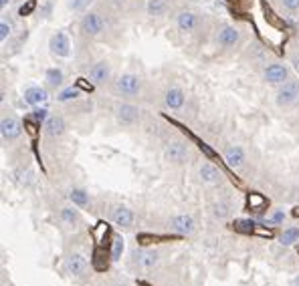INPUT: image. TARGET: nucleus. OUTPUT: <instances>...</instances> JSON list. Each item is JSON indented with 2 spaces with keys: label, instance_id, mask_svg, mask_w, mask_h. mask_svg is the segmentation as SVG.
<instances>
[{
  "label": "nucleus",
  "instance_id": "obj_34",
  "mask_svg": "<svg viewBox=\"0 0 299 286\" xmlns=\"http://www.w3.org/2000/svg\"><path fill=\"white\" fill-rule=\"evenodd\" d=\"M10 36V24L6 20L0 22V40H6Z\"/></svg>",
  "mask_w": 299,
  "mask_h": 286
},
{
  "label": "nucleus",
  "instance_id": "obj_32",
  "mask_svg": "<svg viewBox=\"0 0 299 286\" xmlns=\"http://www.w3.org/2000/svg\"><path fill=\"white\" fill-rule=\"evenodd\" d=\"M35 8H37V2H35V0H29V2L22 4V6L19 8V15H20V17H29Z\"/></svg>",
  "mask_w": 299,
  "mask_h": 286
},
{
  "label": "nucleus",
  "instance_id": "obj_13",
  "mask_svg": "<svg viewBox=\"0 0 299 286\" xmlns=\"http://www.w3.org/2000/svg\"><path fill=\"white\" fill-rule=\"evenodd\" d=\"M188 155V147L182 141H172L166 149H164V157L172 163H182Z\"/></svg>",
  "mask_w": 299,
  "mask_h": 286
},
{
  "label": "nucleus",
  "instance_id": "obj_37",
  "mask_svg": "<svg viewBox=\"0 0 299 286\" xmlns=\"http://www.w3.org/2000/svg\"><path fill=\"white\" fill-rule=\"evenodd\" d=\"M255 234H259V236H267V238H271V236H273V232H271V230H265V228H259V226H257Z\"/></svg>",
  "mask_w": 299,
  "mask_h": 286
},
{
  "label": "nucleus",
  "instance_id": "obj_33",
  "mask_svg": "<svg viewBox=\"0 0 299 286\" xmlns=\"http://www.w3.org/2000/svg\"><path fill=\"white\" fill-rule=\"evenodd\" d=\"M35 123H45V121L49 119L47 117V109H43V107H40V109H35Z\"/></svg>",
  "mask_w": 299,
  "mask_h": 286
},
{
  "label": "nucleus",
  "instance_id": "obj_23",
  "mask_svg": "<svg viewBox=\"0 0 299 286\" xmlns=\"http://www.w3.org/2000/svg\"><path fill=\"white\" fill-rule=\"evenodd\" d=\"M45 79H47L49 87H55L57 89L63 83V71L57 69V67H51V69H47V73H45Z\"/></svg>",
  "mask_w": 299,
  "mask_h": 286
},
{
  "label": "nucleus",
  "instance_id": "obj_27",
  "mask_svg": "<svg viewBox=\"0 0 299 286\" xmlns=\"http://www.w3.org/2000/svg\"><path fill=\"white\" fill-rule=\"evenodd\" d=\"M235 230H237V232H241V234H255L257 226H255L253 220H237L235 222Z\"/></svg>",
  "mask_w": 299,
  "mask_h": 286
},
{
  "label": "nucleus",
  "instance_id": "obj_26",
  "mask_svg": "<svg viewBox=\"0 0 299 286\" xmlns=\"http://www.w3.org/2000/svg\"><path fill=\"white\" fill-rule=\"evenodd\" d=\"M69 198L73 202V206H77V208H85L87 202H89V198H87V194L83 192V189H73V192L69 194Z\"/></svg>",
  "mask_w": 299,
  "mask_h": 286
},
{
  "label": "nucleus",
  "instance_id": "obj_22",
  "mask_svg": "<svg viewBox=\"0 0 299 286\" xmlns=\"http://www.w3.org/2000/svg\"><path fill=\"white\" fill-rule=\"evenodd\" d=\"M146 10L150 17H164L168 12V2L166 0H148Z\"/></svg>",
  "mask_w": 299,
  "mask_h": 286
},
{
  "label": "nucleus",
  "instance_id": "obj_21",
  "mask_svg": "<svg viewBox=\"0 0 299 286\" xmlns=\"http://www.w3.org/2000/svg\"><path fill=\"white\" fill-rule=\"evenodd\" d=\"M110 260H112V254H107L103 248H97L93 252V268L97 272H105L107 266H110Z\"/></svg>",
  "mask_w": 299,
  "mask_h": 286
},
{
  "label": "nucleus",
  "instance_id": "obj_42",
  "mask_svg": "<svg viewBox=\"0 0 299 286\" xmlns=\"http://www.w3.org/2000/svg\"><path fill=\"white\" fill-rule=\"evenodd\" d=\"M293 216H297V218H299V208H295V210H293Z\"/></svg>",
  "mask_w": 299,
  "mask_h": 286
},
{
  "label": "nucleus",
  "instance_id": "obj_39",
  "mask_svg": "<svg viewBox=\"0 0 299 286\" xmlns=\"http://www.w3.org/2000/svg\"><path fill=\"white\" fill-rule=\"evenodd\" d=\"M293 67L299 71V54H295V57H293Z\"/></svg>",
  "mask_w": 299,
  "mask_h": 286
},
{
  "label": "nucleus",
  "instance_id": "obj_6",
  "mask_svg": "<svg viewBox=\"0 0 299 286\" xmlns=\"http://www.w3.org/2000/svg\"><path fill=\"white\" fill-rule=\"evenodd\" d=\"M265 81L271 85H283V83H287L289 81V71H287V67L285 65H279V63H273V65H269L265 73H263Z\"/></svg>",
  "mask_w": 299,
  "mask_h": 286
},
{
  "label": "nucleus",
  "instance_id": "obj_36",
  "mask_svg": "<svg viewBox=\"0 0 299 286\" xmlns=\"http://www.w3.org/2000/svg\"><path fill=\"white\" fill-rule=\"evenodd\" d=\"M287 10H299V0H281Z\"/></svg>",
  "mask_w": 299,
  "mask_h": 286
},
{
  "label": "nucleus",
  "instance_id": "obj_5",
  "mask_svg": "<svg viewBox=\"0 0 299 286\" xmlns=\"http://www.w3.org/2000/svg\"><path fill=\"white\" fill-rule=\"evenodd\" d=\"M65 270L75 278H83L87 274V270H89V262H87L85 256L71 254L69 258H67V262H65Z\"/></svg>",
  "mask_w": 299,
  "mask_h": 286
},
{
  "label": "nucleus",
  "instance_id": "obj_8",
  "mask_svg": "<svg viewBox=\"0 0 299 286\" xmlns=\"http://www.w3.org/2000/svg\"><path fill=\"white\" fill-rule=\"evenodd\" d=\"M103 29H105V22L97 12H89V15H85L83 20H81V31H83L85 34H91V36L101 34Z\"/></svg>",
  "mask_w": 299,
  "mask_h": 286
},
{
  "label": "nucleus",
  "instance_id": "obj_16",
  "mask_svg": "<svg viewBox=\"0 0 299 286\" xmlns=\"http://www.w3.org/2000/svg\"><path fill=\"white\" fill-rule=\"evenodd\" d=\"M176 24H178V29L182 33H192L196 29V24H198V18L194 12H190V10H182L178 17H176Z\"/></svg>",
  "mask_w": 299,
  "mask_h": 286
},
{
  "label": "nucleus",
  "instance_id": "obj_25",
  "mask_svg": "<svg viewBox=\"0 0 299 286\" xmlns=\"http://www.w3.org/2000/svg\"><path fill=\"white\" fill-rule=\"evenodd\" d=\"M299 240V228H287L285 232L281 234V244L283 246H291V244H295Z\"/></svg>",
  "mask_w": 299,
  "mask_h": 286
},
{
  "label": "nucleus",
  "instance_id": "obj_9",
  "mask_svg": "<svg viewBox=\"0 0 299 286\" xmlns=\"http://www.w3.org/2000/svg\"><path fill=\"white\" fill-rule=\"evenodd\" d=\"M244 159L247 157H244V151L241 145H228L224 149V161L230 169H241L244 166Z\"/></svg>",
  "mask_w": 299,
  "mask_h": 286
},
{
  "label": "nucleus",
  "instance_id": "obj_11",
  "mask_svg": "<svg viewBox=\"0 0 299 286\" xmlns=\"http://www.w3.org/2000/svg\"><path fill=\"white\" fill-rule=\"evenodd\" d=\"M133 260L138 262V266L140 268H144V270H152L156 264H158V260H160V256H158V252L156 250H135L133 252Z\"/></svg>",
  "mask_w": 299,
  "mask_h": 286
},
{
  "label": "nucleus",
  "instance_id": "obj_28",
  "mask_svg": "<svg viewBox=\"0 0 299 286\" xmlns=\"http://www.w3.org/2000/svg\"><path fill=\"white\" fill-rule=\"evenodd\" d=\"M61 220H63L67 226H75V224L79 222V216H77V212H75L73 208H63V210H61Z\"/></svg>",
  "mask_w": 299,
  "mask_h": 286
},
{
  "label": "nucleus",
  "instance_id": "obj_30",
  "mask_svg": "<svg viewBox=\"0 0 299 286\" xmlns=\"http://www.w3.org/2000/svg\"><path fill=\"white\" fill-rule=\"evenodd\" d=\"M75 97H79V89H77V87H67V89H63V91L57 95L59 101H71V99H75Z\"/></svg>",
  "mask_w": 299,
  "mask_h": 286
},
{
  "label": "nucleus",
  "instance_id": "obj_35",
  "mask_svg": "<svg viewBox=\"0 0 299 286\" xmlns=\"http://www.w3.org/2000/svg\"><path fill=\"white\" fill-rule=\"evenodd\" d=\"M158 238L156 236H150V234H140L138 236V242L142 244V246H148V244H152V242H156Z\"/></svg>",
  "mask_w": 299,
  "mask_h": 286
},
{
  "label": "nucleus",
  "instance_id": "obj_14",
  "mask_svg": "<svg viewBox=\"0 0 299 286\" xmlns=\"http://www.w3.org/2000/svg\"><path fill=\"white\" fill-rule=\"evenodd\" d=\"M112 222L121 226V228H130L133 224V212L130 208H124V206H117L113 208L112 212Z\"/></svg>",
  "mask_w": 299,
  "mask_h": 286
},
{
  "label": "nucleus",
  "instance_id": "obj_19",
  "mask_svg": "<svg viewBox=\"0 0 299 286\" xmlns=\"http://www.w3.org/2000/svg\"><path fill=\"white\" fill-rule=\"evenodd\" d=\"M166 105L170 109H182L184 107V91L180 87H170L166 91Z\"/></svg>",
  "mask_w": 299,
  "mask_h": 286
},
{
  "label": "nucleus",
  "instance_id": "obj_31",
  "mask_svg": "<svg viewBox=\"0 0 299 286\" xmlns=\"http://www.w3.org/2000/svg\"><path fill=\"white\" fill-rule=\"evenodd\" d=\"M91 4H93V0H71V2H69V8H71L73 12H85Z\"/></svg>",
  "mask_w": 299,
  "mask_h": 286
},
{
  "label": "nucleus",
  "instance_id": "obj_4",
  "mask_svg": "<svg viewBox=\"0 0 299 286\" xmlns=\"http://www.w3.org/2000/svg\"><path fill=\"white\" fill-rule=\"evenodd\" d=\"M0 133H2V139L4 141H17L22 133V123L17 119V117H4L2 123H0Z\"/></svg>",
  "mask_w": 299,
  "mask_h": 286
},
{
  "label": "nucleus",
  "instance_id": "obj_41",
  "mask_svg": "<svg viewBox=\"0 0 299 286\" xmlns=\"http://www.w3.org/2000/svg\"><path fill=\"white\" fill-rule=\"evenodd\" d=\"M291 286H299V276H295V278H293V282H291Z\"/></svg>",
  "mask_w": 299,
  "mask_h": 286
},
{
  "label": "nucleus",
  "instance_id": "obj_10",
  "mask_svg": "<svg viewBox=\"0 0 299 286\" xmlns=\"http://www.w3.org/2000/svg\"><path fill=\"white\" fill-rule=\"evenodd\" d=\"M170 228L180 236L192 234L194 232V220L190 216H186V214H178V216H174L170 220Z\"/></svg>",
  "mask_w": 299,
  "mask_h": 286
},
{
  "label": "nucleus",
  "instance_id": "obj_18",
  "mask_svg": "<svg viewBox=\"0 0 299 286\" xmlns=\"http://www.w3.org/2000/svg\"><path fill=\"white\" fill-rule=\"evenodd\" d=\"M239 38H241V34H239V31L235 29V26H224V29H221V33H219V45L235 47L239 43Z\"/></svg>",
  "mask_w": 299,
  "mask_h": 286
},
{
  "label": "nucleus",
  "instance_id": "obj_24",
  "mask_svg": "<svg viewBox=\"0 0 299 286\" xmlns=\"http://www.w3.org/2000/svg\"><path fill=\"white\" fill-rule=\"evenodd\" d=\"M124 248H126L124 238H121V236H113V240H112V250H110L113 262H117L119 258H121V254H124Z\"/></svg>",
  "mask_w": 299,
  "mask_h": 286
},
{
  "label": "nucleus",
  "instance_id": "obj_17",
  "mask_svg": "<svg viewBox=\"0 0 299 286\" xmlns=\"http://www.w3.org/2000/svg\"><path fill=\"white\" fill-rule=\"evenodd\" d=\"M43 127H45V133L49 135V137H59V135L65 133V121L59 115H51L43 123Z\"/></svg>",
  "mask_w": 299,
  "mask_h": 286
},
{
  "label": "nucleus",
  "instance_id": "obj_1",
  "mask_svg": "<svg viewBox=\"0 0 299 286\" xmlns=\"http://www.w3.org/2000/svg\"><path fill=\"white\" fill-rule=\"evenodd\" d=\"M297 99H299V81L289 79L287 83L279 85L277 97H275V101H277L279 107H289V105H293Z\"/></svg>",
  "mask_w": 299,
  "mask_h": 286
},
{
  "label": "nucleus",
  "instance_id": "obj_3",
  "mask_svg": "<svg viewBox=\"0 0 299 286\" xmlns=\"http://www.w3.org/2000/svg\"><path fill=\"white\" fill-rule=\"evenodd\" d=\"M115 117L121 125H126V127H131L135 125L140 121V109L131 105V103H121L117 109H115Z\"/></svg>",
  "mask_w": 299,
  "mask_h": 286
},
{
  "label": "nucleus",
  "instance_id": "obj_40",
  "mask_svg": "<svg viewBox=\"0 0 299 286\" xmlns=\"http://www.w3.org/2000/svg\"><path fill=\"white\" fill-rule=\"evenodd\" d=\"M10 4V0H0V6H2V8H6Z\"/></svg>",
  "mask_w": 299,
  "mask_h": 286
},
{
  "label": "nucleus",
  "instance_id": "obj_29",
  "mask_svg": "<svg viewBox=\"0 0 299 286\" xmlns=\"http://www.w3.org/2000/svg\"><path fill=\"white\" fill-rule=\"evenodd\" d=\"M265 206H267V200L263 196H259V194H251L249 196V208H253L255 212H261Z\"/></svg>",
  "mask_w": 299,
  "mask_h": 286
},
{
  "label": "nucleus",
  "instance_id": "obj_20",
  "mask_svg": "<svg viewBox=\"0 0 299 286\" xmlns=\"http://www.w3.org/2000/svg\"><path fill=\"white\" fill-rule=\"evenodd\" d=\"M221 169L214 166V163H202L200 166V180L206 184H216L221 180Z\"/></svg>",
  "mask_w": 299,
  "mask_h": 286
},
{
  "label": "nucleus",
  "instance_id": "obj_12",
  "mask_svg": "<svg viewBox=\"0 0 299 286\" xmlns=\"http://www.w3.org/2000/svg\"><path fill=\"white\" fill-rule=\"evenodd\" d=\"M110 73H112L110 63H107V61H99V63H95V65L91 67V71H89V81H91L93 85H101V83H105V81L110 79Z\"/></svg>",
  "mask_w": 299,
  "mask_h": 286
},
{
  "label": "nucleus",
  "instance_id": "obj_7",
  "mask_svg": "<svg viewBox=\"0 0 299 286\" xmlns=\"http://www.w3.org/2000/svg\"><path fill=\"white\" fill-rule=\"evenodd\" d=\"M49 49L53 54H57V57H69V52H71L69 36L65 33H55L49 40Z\"/></svg>",
  "mask_w": 299,
  "mask_h": 286
},
{
  "label": "nucleus",
  "instance_id": "obj_43",
  "mask_svg": "<svg viewBox=\"0 0 299 286\" xmlns=\"http://www.w3.org/2000/svg\"><path fill=\"white\" fill-rule=\"evenodd\" d=\"M115 286H126V284H115Z\"/></svg>",
  "mask_w": 299,
  "mask_h": 286
},
{
  "label": "nucleus",
  "instance_id": "obj_38",
  "mask_svg": "<svg viewBox=\"0 0 299 286\" xmlns=\"http://www.w3.org/2000/svg\"><path fill=\"white\" fill-rule=\"evenodd\" d=\"M281 220H283V212H277V214L273 216V222H275V224H279Z\"/></svg>",
  "mask_w": 299,
  "mask_h": 286
},
{
  "label": "nucleus",
  "instance_id": "obj_2",
  "mask_svg": "<svg viewBox=\"0 0 299 286\" xmlns=\"http://www.w3.org/2000/svg\"><path fill=\"white\" fill-rule=\"evenodd\" d=\"M115 89H117L119 95H124V97H135V95L140 93V89H142L140 77L133 75V73L121 75V77L115 81Z\"/></svg>",
  "mask_w": 299,
  "mask_h": 286
},
{
  "label": "nucleus",
  "instance_id": "obj_15",
  "mask_svg": "<svg viewBox=\"0 0 299 286\" xmlns=\"http://www.w3.org/2000/svg\"><path fill=\"white\" fill-rule=\"evenodd\" d=\"M47 99H49V93L43 87H29V89L24 91V101L29 103V105L38 107V105L47 103Z\"/></svg>",
  "mask_w": 299,
  "mask_h": 286
}]
</instances>
